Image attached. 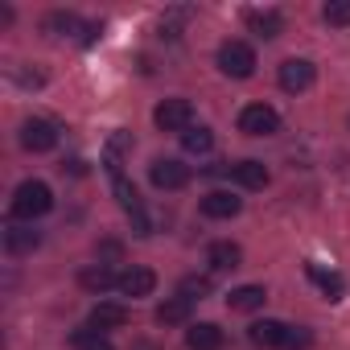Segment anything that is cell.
I'll return each mask as SVG.
<instances>
[{
	"label": "cell",
	"mask_w": 350,
	"mask_h": 350,
	"mask_svg": "<svg viewBox=\"0 0 350 350\" xmlns=\"http://www.w3.org/2000/svg\"><path fill=\"white\" fill-rule=\"evenodd\" d=\"M223 329L215 325V321H198V325H190L186 329V346L190 350H223Z\"/></svg>",
	"instance_id": "obj_13"
},
{
	"label": "cell",
	"mask_w": 350,
	"mask_h": 350,
	"mask_svg": "<svg viewBox=\"0 0 350 350\" xmlns=\"http://www.w3.org/2000/svg\"><path fill=\"white\" fill-rule=\"evenodd\" d=\"M309 342H313V338H309V329H301V325H288V329H284V346H280V350H305Z\"/></svg>",
	"instance_id": "obj_25"
},
{
	"label": "cell",
	"mask_w": 350,
	"mask_h": 350,
	"mask_svg": "<svg viewBox=\"0 0 350 350\" xmlns=\"http://www.w3.org/2000/svg\"><path fill=\"white\" fill-rule=\"evenodd\" d=\"M268 301V293H264V284H239L231 297H227V305H231V313H252V309H260Z\"/></svg>",
	"instance_id": "obj_17"
},
{
	"label": "cell",
	"mask_w": 350,
	"mask_h": 350,
	"mask_svg": "<svg viewBox=\"0 0 350 350\" xmlns=\"http://www.w3.org/2000/svg\"><path fill=\"white\" fill-rule=\"evenodd\" d=\"M91 325L95 329H120V325H128V309L116 305V301H99L91 309Z\"/></svg>",
	"instance_id": "obj_18"
},
{
	"label": "cell",
	"mask_w": 350,
	"mask_h": 350,
	"mask_svg": "<svg viewBox=\"0 0 350 350\" xmlns=\"http://www.w3.org/2000/svg\"><path fill=\"white\" fill-rule=\"evenodd\" d=\"M219 70H223L227 79H252V75H256V50H252L247 42H239V38L223 42V46H219Z\"/></svg>",
	"instance_id": "obj_2"
},
{
	"label": "cell",
	"mask_w": 350,
	"mask_h": 350,
	"mask_svg": "<svg viewBox=\"0 0 350 350\" xmlns=\"http://www.w3.org/2000/svg\"><path fill=\"white\" fill-rule=\"evenodd\" d=\"M182 148L194 152V157H202V152L215 148V132L211 128H190V132H182Z\"/></svg>",
	"instance_id": "obj_21"
},
{
	"label": "cell",
	"mask_w": 350,
	"mask_h": 350,
	"mask_svg": "<svg viewBox=\"0 0 350 350\" xmlns=\"http://www.w3.org/2000/svg\"><path fill=\"white\" fill-rule=\"evenodd\" d=\"M75 29H79V17L75 13H50L46 17V33H58L62 38V33H75Z\"/></svg>",
	"instance_id": "obj_23"
},
{
	"label": "cell",
	"mask_w": 350,
	"mask_h": 350,
	"mask_svg": "<svg viewBox=\"0 0 350 350\" xmlns=\"http://www.w3.org/2000/svg\"><path fill=\"white\" fill-rule=\"evenodd\" d=\"M79 284H83L87 293H107L111 284H120V276H116L107 264H91V268L79 272Z\"/></svg>",
	"instance_id": "obj_19"
},
{
	"label": "cell",
	"mask_w": 350,
	"mask_h": 350,
	"mask_svg": "<svg viewBox=\"0 0 350 350\" xmlns=\"http://www.w3.org/2000/svg\"><path fill=\"white\" fill-rule=\"evenodd\" d=\"M227 173H231V178H235L243 190H264V186H268V169H264V161H235Z\"/></svg>",
	"instance_id": "obj_14"
},
{
	"label": "cell",
	"mask_w": 350,
	"mask_h": 350,
	"mask_svg": "<svg viewBox=\"0 0 350 350\" xmlns=\"http://www.w3.org/2000/svg\"><path fill=\"white\" fill-rule=\"evenodd\" d=\"M152 124L161 132H190L194 128V103L190 99H161L152 111Z\"/></svg>",
	"instance_id": "obj_3"
},
{
	"label": "cell",
	"mask_w": 350,
	"mask_h": 350,
	"mask_svg": "<svg viewBox=\"0 0 350 350\" xmlns=\"http://www.w3.org/2000/svg\"><path fill=\"white\" fill-rule=\"evenodd\" d=\"M239 211H243V198H235L231 190H211L202 198V215L206 219H235Z\"/></svg>",
	"instance_id": "obj_9"
},
{
	"label": "cell",
	"mask_w": 350,
	"mask_h": 350,
	"mask_svg": "<svg viewBox=\"0 0 350 350\" xmlns=\"http://www.w3.org/2000/svg\"><path fill=\"white\" fill-rule=\"evenodd\" d=\"M313 79H317V70H313V62H309V58H288V62H280V75H276V83H280L288 95L309 91V87H313Z\"/></svg>",
	"instance_id": "obj_6"
},
{
	"label": "cell",
	"mask_w": 350,
	"mask_h": 350,
	"mask_svg": "<svg viewBox=\"0 0 350 350\" xmlns=\"http://www.w3.org/2000/svg\"><path fill=\"white\" fill-rule=\"evenodd\" d=\"M148 182L157 190H182V186H190V165H182L178 157H157L148 165Z\"/></svg>",
	"instance_id": "obj_4"
},
{
	"label": "cell",
	"mask_w": 350,
	"mask_h": 350,
	"mask_svg": "<svg viewBox=\"0 0 350 350\" xmlns=\"http://www.w3.org/2000/svg\"><path fill=\"white\" fill-rule=\"evenodd\" d=\"M284 321H272V317H264V321H252V329H247V338L256 342V346H264V350H280L284 346Z\"/></svg>",
	"instance_id": "obj_12"
},
{
	"label": "cell",
	"mask_w": 350,
	"mask_h": 350,
	"mask_svg": "<svg viewBox=\"0 0 350 350\" xmlns=\"http://www.w3.org/2000/svg\"><path fill=\"white\" fill-rule=\"evenodd\" d=\"M239 132H247V136H276V132H280L276 107H268V103H247V107L239 111Z\"/></svg>",
	"instance_id": "obj_5"
},
{
	"label": "cell",
	"mask_w": 350,
	"mask_h": 350,
	"mask_svg": "<svg viewBox=\"0 0 350 350\" xmlns=\"http://www.w3.org/2000/svg\"><path fill=\"white\" fill-rule=\"evenodd\" d=\"M190 321V301L186 297H169L165 305H157V325H186Z\"/></svg>",
	"instance_id": "obj_20"
},
{
	"label": "cell",
	"mask_w": 350,
	"mask_h": 350,
	"mask_svg": "<svg viewBox=\"0 0 350 350\" xmlns=\"http://www.w3.org/2000/svg\"><path fill=\"white\" fill-rule=\"evenodd\" d=\"M116 288L124 297H148L157 288V272L152 268H128V272H120V284Z\"/></svg>",
	"instance_id": "obj_10"
},
{
	"label": "cell",
	"mask_w": 350,
	"mask_h": 350,
	"mask_svg": "<svg viewBox=\"0 0 350 350\" xmlns=\"http://www.w3.org/2000/svg\"><path fill=\"white\" fill-rule=\"evenodd\" d=\"M87 350H116V346H111V342H107V338H95V342H91V346H87Z\"/></svg>",
	"instance_id": "obj_26"
},
{
	"label": "cell",
	"mask_w": 350,
	"mask_h": 350,
	"mask_svg": "<svg viewBox=\"0 0 350 350\" xmlns=\"http://www.w3.org/2000/svg\"><path fill=\"white\" fill-rule=\"evenodd\" d=\"M247 29H252L256 38L272 42V38H280V29H284V17H280L276 9H252V13H247Z\"/></svg>",
	"instance_id": "obj_11"
},
{
	"label": "cell",
	"mask_w": 350,
	"mask_h": 350,
	"mask_svg": "<svg viewBox=\"0 0 350 350\" xmlns=\"http://www.w3.org/2000/svg\"><path fill=\"white\" fill-rule=\"evenodd\" d=\"M9 211H13V219L33 223V219H42V215H50V211H54V194H50V186H46V182H21V186L13 190Z\"/></svg>",
	"instance_id": "obj_1"
},
{
	"label": "cell",
	"mask_w": 350,
	"mask_h": 350,
	"mask_svg": "<svg viewBox=\"0 0 350 350\" xmlns=\"http://www.w3.org/2000/svg\"><path fill=\"white\" fill-rule=\"evenodd\" d=\"M321 17H325V25H350V0H329Z\"/></svg>",
	"instance_id": "obj_24"
},
{
	"label": "cell",
	"mask_w": 350,
	"mask_h": 350,
	"mask_svg": "<svg viewBox=\"0 0 350 350\" xmlns=\"http://www.w3.org/2000/svg\"><path fill=\"white\" fill-rule=\"evenodd\" d=\"M305 272H309V280H313L329 301H342V297H346V280H342V272H334V268L325 272L321 264H305Z\"/></svg>",
	"instance_id": "obj_16"
},
{
	"label": "cell",
	"mask_w": 350,
	"mask_h": 350,
	"mask_svg": "<svg viewBox=\"0 0 350 350\" xmlns=\"http://www.w3.org/2000/svg\"><path fill=\"white\" fill-rule=\"evenodd\" d=\"M42 247V231H33V227H25V223H13L9 231H5V252L9 256H33Z\"/></svg>",
	"instance_id": "obj_8"
},
{
	"label": "cell",
	"mask_w": 350,
	"mask_h": 350,
	"mask_svg": "<svg viewBox=\"0 0 350 350\" xmlns=\"http://www.w3.org/2000/svg\"><path fill=\"white\" fill-rule=\"evenodd\" d=\"M21 144H25L29 152H50V148L58 144V128H54L50 120H25V124H21Z\"/></svg>",
	"instance_id": "obj_7"
},
{
	"label": "cell",
	"mask_w": 350,
	"mask_h": 350,
	"mask_svg": "<svg viewBox=\"0 0 350 350\" xmlns=\"http://www.w3.org/2000/svg\"><path fill=\"white\" fill-rule=\"evenodd\" d=\"M178 297H186L190 305L202 301V297H211V276H186V280L178 284Z\"/></svg>",
	"instance_id": "obj_22"
},
{
	"label": "cell",
	"mask_w": 350,
	"mask_h": 350,
	"mask_svg": "<svg viewBox=\"0 0 350 350\" xmlns=\"http://www.w3.org/2000/svg\"><path fill=\"white\" fill-rule=\"evenodd\" d=\"M239 260H243V252H239V243H231V239H219V243L206 247V264H211L215 272H231V268H239Z\"/></svg>",
	"instance_id": "obj_15"
}]
</instances>
